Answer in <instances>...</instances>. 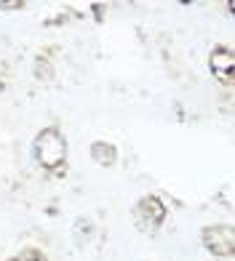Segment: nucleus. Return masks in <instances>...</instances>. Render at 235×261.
<instances>
[{
    "label": "nucleus",
    "instance_id": "nucleus-1",
    "mask_svg": "<svg viewBox=\"0 0 235 261\" xmlns=\"http://www.w3.org/2000/svg\"><path fill=\"white\" fill-rule=\"evenodd\" d=\"M32 158L45 173L64 176L67 171V139L59 125H45L32 139Z\"/></svg>",
    "mask_w": 235,
    "mask_h": 261
},
{
    "label": "nucleus",
    "instance_id": "nucleus-2",
    "mask_svg": "<svg viewBox=\"0 0 235 261\" xmlns=\"http://www.w3.org/2000/svg\"><path fill=\"white\" fill-rule=\"evenodd\" d=\"M203 248L217 258H232L235 256V229L230 224H211L201 229Z\"/></svg>",
    "mask_w": 235,
    "mask_h": 261
},
{
    "label": "nucleus",
    "instance_id": "nucleus-3",
    "mask_svg": "<svg viewBox=\"0 0 235 261\" xmlns=\"http://www.w3.org/2000/svg\"><path fill=\"white\" fill-rule=\"evenodd\" d=\"M166 213L169 208L158 195H145L134 205V219L139 224V229H145V232H158L163 227V221H166Z\"/></svg>",
    "mask_w": 235,
    "mask_h": 261
},
{
    "label": "nucleus",
    "instance_id": "nucleus-4",
    "mask_svg": "<svg viewBox=\"0 0 235 261\" xmlns=\"http://www.w3.org/2000/svg\"><path fill=\"white\" fill-rule=\"evenodd\" d=\"M208 69L219 83L232 86V72H235V51L230 45H214V51L208 54Z\"/></svg>",
    "mask_w": 235,
    "mask_h": 261
},
{
    "label": "nucleus",
    "instance_id": "nucleus-5",
    "mask_svg": "<svg viewBox=\"0 0 235 261\" xmlns=\"http://www.w3.org/2000/svg\"><path fill=\"white\" fill-rule=\"evenodd\" d=\"M91 158L97 160L99 165H104V168H110V165H115V160H118V149L110 144V141L99 139V141L91 144Z\"/></svg>",
    "mask_w": 235,
    "mask_h": 261
},
{
    "label": "nucleus",
    "instance_id": "nucleus-6",
    "mask_svg": "<svg viewBox=\"0 0 235 261\" xmlns=\"http://www.w3.org/2000/svg\"><path fill=\"white\" fill-rule=\"evenodd\" d=\"M6 261H49V256H45L40 248H35V245H30V248H25V251H19V253H14L11 258H6Z\"/></svg>",
    "mask_w": 235,
    "mask_h": 261
},
{
    "label": "nucleus",
    "instance_id": "nucleus-7",
    "mask_svg": "<svg viewBox=\"0 0 235 261\" xmlns=\"http://www.w3.org/2000/svg\"><path fill=\"white\" fill-rule=\"evenodd\" d=\"M35 77L38 80H54V64L49 62V59H45V54H40L38 56V62H35Z\"/></svg>",
    "mask_w": 235,
    "mask_h": 261
},
{
    "label": "nucleus",
    "instance_id": "nucleus-8",
    "mask_svg": "<svg viewBox=\"0 0 235 261\" xmlns=\"http://www.w3.org/2000/svg\"><path fill=\"white\" fill-rule=\"evenodd\" d=\"M0 8H6V11H11V8H25V3H21V0H14V3H0Z\"/></svg>",
    "mask_w": 235,
    "mask_h": 261
}]
</instances>
